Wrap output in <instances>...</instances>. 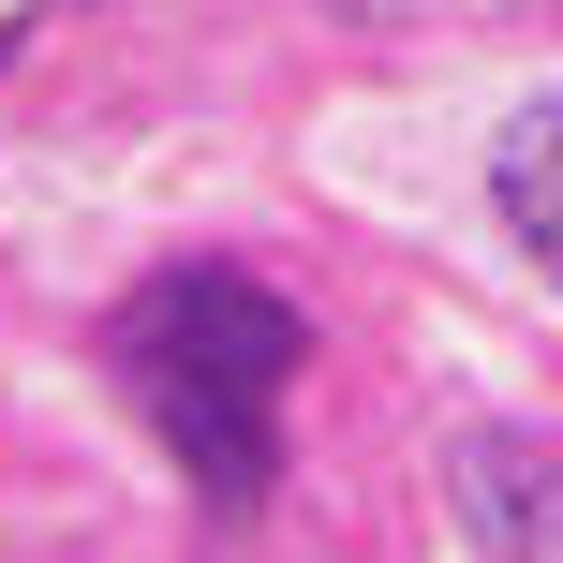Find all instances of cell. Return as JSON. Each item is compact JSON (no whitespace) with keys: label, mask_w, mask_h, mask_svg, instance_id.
<instances>
[{"label":"cell","mask_w":563,"mask_h":563,"mask_svg":"<svg viewBox=\"0 0 563 563\" xmlns=\"http://www.w3.org/2000/svg\"><path fill=\"white\" fill-rule=\"evenodd\" d=\"M104 371H119V400L164 430V460L194 475L208 534L267 519L282 400H297V371H311L297 297H267L253 267H164V282H134V297L104 311Z\"/></svg>","instance_id":"1"},{"label":"cell","mask_w":563,"mask_h":563,"mask_svg":"<svg viewBox=\"0 0 563 563\" xmlns=\"http://www.w3.org/2000/svg\"><path fill=\"white\" fill-rule=\"evenodd\" d=\"M445 519L475 534V563H563V445L519 416L445 430Z\"/></svg>","instance_id":"2"},{"label":"cell","mask_w":563,"mask_h":563,"mask_svg":"<svg viewBox=\"0 0 563 563\" xmlns=\"http://www.w3.org/2000/svg\"><path fill=\"white\" fill-rule=\"evenodd\" d=\"M489 208H505V238L563 282V89H534V104L505 119V148H489Z\"/></svg>","instance_id":"3"}]
</instances>
